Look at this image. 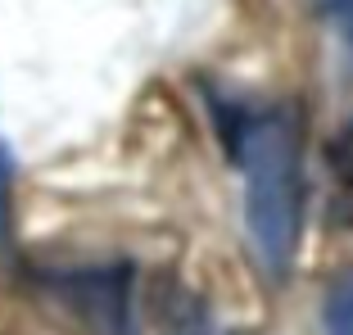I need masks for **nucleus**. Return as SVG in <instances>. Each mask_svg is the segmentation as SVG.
<instances>
[{"instance_id": "nucleus-7", "label": "nucleus", "mask_w": 353, "mask_h": 335, "mask_svg": "<svg viewBox=\"0 0 353 335\" xmlns=\"http://www.w3.org/2000/svg\"><path fill=\"white\" fill-rule=\"evenodd\" d=\"M326 23H331L335 41L344 45V59L353 63V0H326Z\"/></svg>"}, {"instance_id": "nucleus-2", "label": "nucleus", "mask_w": 353, "mask_h": 335, "mask_svg": "<svg viewBox=\"0 0 353 335\" xmlns=\"http://www.w3.org/2000/svg\"><path fill=\"white\" fill-rule=\"evenodd\" d=\"M28 294L63 335H141L136 267L127 258L28 267Z\"/></svg>"}, {"instance_id": "nucleus-3", "label": "nucleus", "mask_w": 353, "mask_h": 335, "mask_svg": "<svg viewBox=\"0 0 353 335\" xmlns=\"http://www.w3.org/2000/svg\"><path fill=\"white\" fill-rule=\"evenodd\" d=\"M322 172H326V227L353 231V118L326 141Z\"/></svg>"}, {"instance_id": "nucleus-5", "label": "nucleus", "mask_w": 353, "mask_h": 335, "mask_svg": "<svg viewBox=\"0 0 353 335\" xmlns=\"http://www.w3.org/2000/svg\"><path fill=\"white\" fill-rule=\"evenodd\" d=\"M322 331L326 335H353V267L335 272L322 294Z\"/></svg>"}, {"instance_id": "nucleus-6", "label": "nucleus", "mask_w": 353, "mask_h": 335, "mask_svg": "<svg viewBox=\"0 0 353 335\" xmlns=\"http://www.w3.org/2000/svg\"><path fill=\"white\" fill-rule=\"evenodd\" d=\"M14 250V154L0 141V254Z\"/></svg>"}, {"instance_id": "nucleus-1", "label": "nucleus", "mask_w": 353, "mask_h": 335, "mask_svg": "<svg viewBox=\"0 0 353 335\" xmlns=\"http://www.w3.org/2000/svg\"><path fill=\"white\" fill-rule=\"evenodd\" d=\"M227 159L240 168L245 236L259 272L285 285L303 241V114L281 105H240L208 95Z\"/></svg>"}, {"instance_id": "nucleus-4", "label": "nucleus", "mask_w": 353, "mask_h": 335, "mask_svg": "<svg viewBox=\"0 0 353 335\" xmlns=\"http://www.w3.org/2000/svg\"><path fill=\"white\" fill-rule=\"evenodd\" d=\"M159 317H163V335H227L218 326V317L208 313L204 299L181 290V285H172L159 299Z\"/></svg>"}]
</instances>
